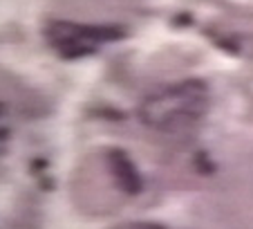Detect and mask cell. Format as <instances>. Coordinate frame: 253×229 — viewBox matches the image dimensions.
Segmentation results:
<instances>
[{
	"mask_svg": "<svg viewBox=\"0 0 253 229\" xmlns=\"http://www.w3.org/2000/svg\"><path fill=\"white\" fill-rule=\"evenodd\" d=\"M108 169L112 173V180L119 186L121 193L126 196H139L143 191V180L141 173H139L137 164L130 160V155L124 151V148H108Z\"/></svg>",
	"mask_w": 253,
	"mask_h": 229,
	"instance_id": "3957f363",
	"label": "cell"
},
{
	"mask_svg": "<svg viewBox=\"0 0 253 229\" xmlns=\"http://www.w3.org/2000/svg\"><path fill=\"white\" fill-rule=\"evenodd\" d=\"M45 41L61 58H83L99 52L101 45L110 41H121L126 36L124 27L115 25H85L72 20H49L43 29Z\"/></svg>",
	"mask_w": 253,
	"mask_h": 229,
	"instance_id": "7a4b0ae2",
	"label": "cell"
},
{
	"mask_svg": "<svg viewBox=\"0 0 253 229\" xmlns=\"http://www.w3.org/2000/svg\"><path fill=\"white\" fill-rule=\"evenodd\" d=\"M211 92L202 79H184L150 92L139 106V119L159 133L177 135L195 128L209 113Z\"/></svg>",
	"mask_w": 253,
	"mask_h": 229,
	"instance_id": "6da1fadb",
	"label": "cell"
},
{
	"mask_svg": "<svg viewBox=\"0 0 253 229\" xmlns=\"http://www.w3.org/2000/svg\"><path fill=\"white\" fill-rule=\"evenodd\" d=\"M108 229H170L164 223H153V220H130V223H119Z\"/></svg>",
	"mask_w": 253,
	"mask_h": 229,
	"instance_id": "277c9868",
	"label": "cell"
},
{
	"mask_svg": "<svg viewBox=\"0 0 253 229\" xmlns=\"http://www.w3.org/2000/svg\"><path fill=\"white\" fill-rule=\"evenodd\" d=\"M5 114H7V108L5 104H0V153L7 148V142H9V128L5 124Z\"/></svg>",
	"mask_w": 253,
	"mask_h": 229,
	"instance_id": "5b68a950",
	"label": "cell"
}]
</instances>
